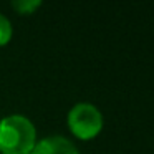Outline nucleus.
<instances>
[{
    "label": "nucleus",
    "instance_id": "nucleus-1",
    "mask_svg": "<svg viewBox=\"0 0 154 154\" xmlns=\"http://www.w3.org/2000/svg\"><path fill=\"white\" fill-rule=\"evenodd\" d=\"M37 144V129L28 118L10 114L0 119V152L30 154Z\"/></svg>",
    "mask_w": 154,
    "mask_h": 154
},
{
    "label": "nucleus",
    "instance_id": "nucleus-2",
    "mask_svg": "<svg viewBox=\"0 0 154 154\" xmlns=\"http://www.w3.org/2000/svg\"><path fill=\"white\" fill-rule=\"evenodd\" d=\"M68 128L78 139H93L103 129V114L91 103H76L68 113Z\"/></svg>",
    "mask_w": 154,
    "mask_h": 154
},
{
    "label": "nucleus",
    "instance_id": "nucleus-3",
    "mask_svg": "<svg viewBox=\"0 0 154 154\" xmlns=\"http://www.w3.org/2000/svg\"><path fill=\"white\" fill-rule=\"evenodd\" d=\"M30 154H80L73 143L63 136H48L37 141Z\"/></svg>",
    "mask_w": 154,
    "mask_h": 154
},
{
    "label": "nucleus",
    "instance_id": "nucleus-4",
    "mask_svg": "<svg viewBox=\"0 0 154 154\" xmlns=\"http://www.w3.org/2000/svg\"><path fill=\"white\" fill-rule=\"evenodd\" d=\"M12 33H14V30H12L10 20L5 15L0 14V47L7 45L12 40Z\"/></svg>",
    "mask_w": 154,
    "mask_h": 154
},
{
    "label": "nucleus",
    "instance_id": "nucleus-5",
    "mask_svg": "<svg viewBox=\"0 0 154 154\" xmlns=\"http://www.w3.org/2000/svg\"><path fill=\"white\" fill-rule=\"evenodd\" d=\"M42 5L40 0H20V2H12V7L17 12L27 15V14H33L38 7Z\"/></svg>",
    "mask_w": 154,
    "mask_h": 154
}]
</instances>
